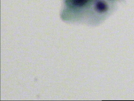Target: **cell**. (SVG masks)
Returning a JSON list of instances; mask_svg holds the SVG:
<instances>
[{
    "label": "cell",
    "mask_w": 134,
    "mask_h": 101,
    "mask_svg": "<svg viewBox=\"0 0 134 101\" xmlns=\"http://www.w3.org/2000/svg\"><path fill=\"white\" fill-rule=\"evenodd\" d=\"M95 8L98 12L103 13L107 10L108 6L106 3L103 1H99L95 3Z\"/></svg>",
    "instance_id": "1"
},
{
    "label": "cell",
    "mask_w": 134,
    "mask_h": 101,
    "mask_svg": "<svg viewBox=\"0 0 134 101\" xmlns=\"http://www.w3.org/2000/svg\"><path fill=\"white\" fill-rule=\"evenodd\" d=\"M88 0H72L73 4L75 6H81L86 4Z\"/></svg>",
    "instance_id": "2"
}]
</instances>
